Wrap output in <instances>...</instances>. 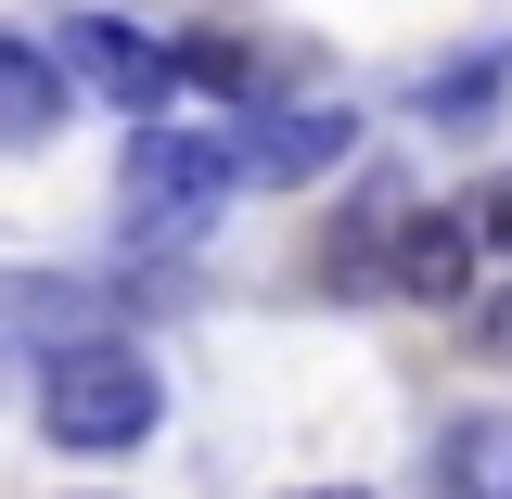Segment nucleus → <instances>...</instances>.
<instances>
[{
	"mask_svg": "<svg viewBox=\"0 0 512 499\" xmlns=\"http://www.w3.org/2000/svg\"><path fill=\"white\" fill-rule=\"evenodd\" d=\"M500 77H512V52H474V64H448V77H423V116H436V128L487 116V103H500Z\"/></svg>",
	"mask_w": 512,
	"mask_h": 499,
	"instance_id": "6e6552de",
	"label": "nucleus"
},
{
	"mask_svg": "<svg viewBox=\"0 0 512 499\" xmlns=\"http://www.w3.org/2000/svg\"><path fill=\"white\" fill-rule=\"evenodd\" d=\"M231 141H244V180L295 192V180H320V167H346L359 116H346V103H269V116H244Z\"/></svg>",
	"mask_w": 512,
	"mask_h": 499,
	"instance_id": "20e7f679",
	"label": "nucleus"
},
{
	"mask_svg": "<svg viewBox=\"0 0 512 499\" xmlns=\"http://www.w3.org/2000/svg\"><path fill=\"white\" fill-rule=\"evenodd\" d=\"M397 205H410V192L372 180L346 218H333V244H320V282H333V295H384V231H397Z\"/></svg>",
	"mask_w": 512,
	"mask_h": 499,
	"instance_id": "0eeeda50",
	"label": "nucleus"
},
{
	"mask_svg": "<svg viewBox=\"0 0 512 499\" xmlns=\"http://www.w3.org/2000/svg\"><path fill=\"white\" fill-rule=\"evenodd\" d=\"M64 103H77V77H64L39 39H0V141H13V154H39V141L64 128Z\"/></svg>",
	"mask_w": 512,
	"mask_h": 499,
	"instance_id": "423d86ee",
	"label": "nucleus"
},
{
	"mask_svg": "<svg viewBox=\"0 0 512 499\" xmlns=\"http://www.w3.org/2000/svg\"><path fill=\"white\" fill-rule=\"evenodd\" d=\"M231 192H244V141L231 128H167V103H154V128L128 141V180H116V231L141 256H180L218 231Z\"/></svg>",
	"mask_w": 512,
	"mask_h": 499,
	"instance_id": "f257e3e1",
	"label": "nucleus"
},
{
	"mask_svg": "<svg viewBox=\"0 0 512 499\" xmlns=\"http://www.w3.org/2000/svg\"><path fill=\"white\" fill-rule=\"evenodd\" d=\"M461 282H474V231H461V205H397V231H384V295L448 308Z\"/></svg>",
	"mask_w": 512,
	"mask_h": 499,
	"instance_id": "39448f33",
	"label": "nucleus"
},
{
	"mask_svg": "<svg viewBox=\"0 0 512 499\" xmlns=\"http://www.w3.org/2000/svg\"><path fill=\"white\" fill-rule=\"evenodd\" d=\"M52 64L77 77V90H103L116 116H154V103L180 90V52H167V39H141L128 13H64V52H52Z\"/></svg>",
	"mask_w": 512,
	"mask_h": 499,
	"instance_id": "7ed1b4c3",
	"label": "nucleus"
},
{
	"mask_svg": "<svg viewBox=\"0 0 512 499\" xmlns=\"http://www.w3.org/2000/svg\"><path fill=\"white\" fill-rule=\"evenodd\" d=\"M474 346H487V359H512V295H500L487 320H474Z\"/></svg>",
	"mask_w": 512,
	"mask_h": 499,
	"instance_id": "9b49d317",
	"label": "nucleus"
},
{
	"mask_svg": "<svg viewBox=\"0 0 512 499\" xmlns=\"http://www.w3.org/2000/svg\"><path fill=\"white\" fill-rule=\"evenodd\" d=\"M308 499H359V487H308Z\"/></svg>",
	"mask_w": 512,
	"mask_h": 499,
	"instance_id": "f8f14e48",
	"label": "nucleus"
},
{
	"mask_svg": "<svg viewBox=\"0 0 512 499\" xmlns=\"http://www.w3.org/2000/svg\"><path fill=\"white\" fill-rule=\"evenodd\" d=\"M461 231H474V256H512V180H474V192H461Z\"/></svg>",
	"mask_w": 512,
	"mask_h": 499,
	"instance_id": "9d476101",
	"label": "nucleus"
},
{
	"mask_svg": "<svg viewBox=\"0 0 512 499\" xmlns=\"http://www.w3.org/2000/svg\"><path fill=\"white\" fill-rule=\"evenodd\" d=\"M180 90H256V52L244 39H180Z\"/></svg>",
	"mask_w": 512,
	"mask_h": 499,
	"instance_id": "1a4fd4ad",
	"label": "nucleus"
},
{
	"mask_svg": "<svg viewBox=\"0 0 512 499\" xmlns=\"http://www.w3.org/2000/svg\"><path fill=\"white\" fill-rule=\"evenodd\" d=\"M154 410H167V384H154V359H141L128 333H77V346L39 359V436L77 448V461L141 448V436H154Z\"/></svg>",
	"mask_w": 512,
	"mask_h": 499,
	"instance_id": "f03ea898",
	"label": "nucleus"
}]
</instances>
